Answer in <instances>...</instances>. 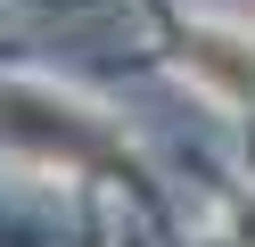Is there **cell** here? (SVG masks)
Instances as JSON below:
<instances>
[{
	"label": "cell",
	"instance_id": "obj_1",
	"mask_svg": "<svg viewBox=\"0 0 255 247\" xmlns=\"http://www.w3.org/2000/svg\"><path fill=\"white\" fill-rule=\"evenodd\" d=\"M0 140H17V148H41V157H99V132L83 124L74 107H58V99H33L17 91V82H0Z\"/></svg>",
	"mask_w": 255,
	"mask_h": 247
}]
</instances>
